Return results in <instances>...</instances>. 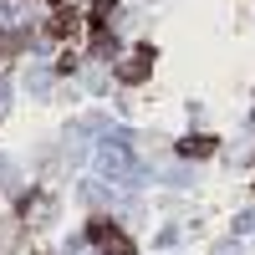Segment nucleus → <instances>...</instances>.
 Masks as SVG:
<instances>
[{
	"instance_id": "1",
	"label": "nucleus",
	"mask_w": 255,
	"mask_h": 255,
	"mask_svg": "<svg viewBox=\"0 0 255 255\" xmlns=\"http://www.w3.org/2000/svg\"><path fill=\"white\" fill-rule=\"evenodd\" d=\"M92 235H97V245L108 250V255H133V240H128V235H118V230H108V225H97Z\"/></svg>"
},
{
	"instance_id": "2",
	"label": "nucleus",
	"mask_w": 255,
	"mask_h": 255,
	"mask_svg": "<svg viewBox=\"0 0 255 255\" xmlns=\"http://www.w3.org/2000/svg\"><path fill=\"white\" fill-rule=\"evenodd\" d=\"M148 61H153V51H138V56L123 67V82H143V77H148Z\"/></svg>"
},
{
	"instance_id": "3",
	"label": "nucleus",
	"mask_w": 255,
	"mask_h": 255,
	"mask_svg": "<svg viewBox=\"0 0 255 255\" xmlns=\"http://www.w3.org/2000/svg\"><path fill=\"white\" fill-rule=\"evenodd\" d=\"M184 153H189V158H204V153H215V138H189V143H184Z\"/></svg>"
},
{
	"instance_id": "4",
	"label": "nucleus",
	"mask_w": 255,
	"mask_h": 255,
	"mask_svg": "<svg viewBox=\"0 0 255 255\" xmlns=\"http://www.w3.org/2000/svg\"><path fill=\"white\" fill-rule=\"evenodd\" d=\"M215 255H240V250H235V245H220V250H215Z\"/></svg>"
}]
</instances>
